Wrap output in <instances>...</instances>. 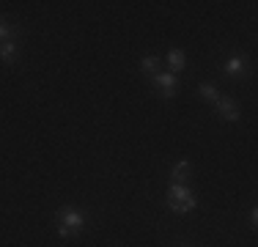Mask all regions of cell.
<instances>
[{
  "label": "cell",
  "instance_id": "obj_1",
  "mask_svg": "<svg viewBox=\"0 0 258 247\" xmlns=\"http://www.w3.org/2000/svg\"><path fill=\"white\" fill-rule=\"evenodd\" d=\"M83 228H85V214L83 212H77V209H72V206H66L58 212V233L63 239H72V236H77V233H83Z\"/></svg>",
  "mask_w": 258,
  "mask_h": 247
},
{
  "label": "cell",
  "instance_id": "obj_2",
  "mask_svg": "<svg viewBox=\"0 0 258 247\" xmlns=\"http://www.w3.org/2000/svg\"><path fill=\"white\" fill-rule=\"evenodd\" d=\"M151 83L157 85L159 96H165V99H173L176 91H179V77H176V74H170V72H157L154 77H151Z\"/></svg>",
  "mask_w": 258,
  "mask_h": 247
},
{
  "label": "cell",
  "instance_id": "obj_3",
  "mask_svg": "<svg viewBox=\"0 0 258 247\" xmlns=\"http://www.w3.org/2000/svg\"><path fill=\"white\" fill-rule=\"evenodd\" d=\"M214 104H217V115L223 121H228V124H236L239 121V107H236V102H233L231 96H220Z\"/></svg>",
  "mask_w": 258,
  "mask_h": 247
},
{
  "label": "cell",
  "instance_id": "obj_4",
  "mask_svg": "<svg viewBox=\"0 0 258 247\" xmlns=\"http://www.w3.org/2000/svg\"><path fill=\"white\" fill-rule=\"evenodd\" d=\"M244 69H247V60H244L242 55H233V58H228V64L223 66L225 77H231V80H236V77H242V74H247Z\"/></svg>",
  "mask_w": 258,
  "mask_h": 247
},
{
  "label": "cell",
  "instance_id": "obj_5",
  "mask_svg": "<svg viewBox=\"0 0 258 247\" xmlns=\"http://www.w3.org/2000/svg\"><path fill=\"white\" fill-rule=\"evenodd\" d=\"M189 173H192V165H189L187 159H179V162L173 165V170H170V178H173V184H181Z\"/></svg>",
  "mask_w": 258,
  "mask_h": 247
},
{
  "label": "cell",
  "instance_id": "obj_6",
  "mask_svg": "<svg viewBox=\"0 0 258 247\" xmlns=\"http://www.w3.org/2000/svg\"><path fill=\"white\" fill-rule=\"evenodd\" d=\"M184 64H187V58H184V49H170L168 52V66H170V74H176V72H181L184 69Z\"/></svg>",
  "mask_w": 258,
  "mask_h": 247
},
{
  "label": "cell",
  "instance_id": "obj_7",
  "mask_svg": "<svg viewBox=\"0 0 258 247\" xmlns=\"http://www.w3.org/2000/svg\"><path fill=\"white\" fill-rule=\"evenodd\" d=\"M187 198H192V190H189V187H184V184H170L168 201H173V203H181V201H187Z\"/></svg>",
  "mask_w": 258,
  "mask_h": 247
},
{
  "label": "cell",
  "instance_id": "obj_8",
  "mask_svg": "<svg viewBox=\"0 0 258 247\" xmlns=\"http://www.w3.org/2000/svg\"><path fill=\"white\" fill-rule=\"evenodd\" d=\"M17 60V41H3L0 44V64H14Z\"/></svg>",
  "mask_w": 258,
  "mask_h": 247
},
{
  "label": "cell",
  "instance_id": "obj_9",
  "mask_svg": "<svg viewBox=\"0 0 258 247\" xmlns=\"http://www.w3.org/2000/svg\"><path fill=\"white\" fill-rule=\"evenodd\" d=\"M168 206H170V212H176V214H187V212H192L195 206H198V198H187V201H181V203H173V201H168Z\"/></svg>",
  "mask_w": 258,
  "mask_h": 247
},
{
  "label": "cell",
  "instance_id": "obj_10",
  "mask_svg": "<svg viewBox=\"0 0 258 247\" xmlns=\"http://www.w3.org/2000/svg\"><path fill=\"white\" fill-rule=\"evenodd\" d=\"M17 36H20V30H17L14 25L0 20V44H3V41H17Z\"/></svg>",
  "mask_w": 258,
  "mask_h": 247
},
{
  "label": "cell",
  "instance_id": "obj_11",
  "mask_svg": "<svg viewBox=\"0 0 258 247\" xmlns=\"http://www.w3.org/2000/svg\"><path fill=\"white\" fill-rule=\"evenodd\" d=\"M198 94L206 99V102H217L220 99V91H217V85L214 83H201L198 85Z\"/></svg>",
  "mask_w": 258,
  "mask_h": 247
},
{
  "label": "cell",
  "instance_id": "obj_12",
  "mask_svg": "<svg viewBox=\"0 0 258 247\" xmlns=\"http://www.w3.org/2000/svg\"><path fill=\"white\" fill-rule=\"evenodd\" d=\"M140 69H143L146 74H151V77H154L157 69H159V58H157V55H146V58L140 60Z\"/></svg>",
  "mask_w": 258,
  "mask_h": 247
},
{
  "label": "cell",
  "instance_id": "obj_13",
  "mask_svg": "<svg viewBox=\"0 0 258 247\" xmlns=\"http://www.w3.org/2000/svg\"><path fill=\"white\" fill-rule=\"evenodd\" d=\"M250 222H253V228L258 225V212H255V209H253V212H250Z\"/></svg>",
  "mask_w": 258,
  "mask_h": 247
},
{
  "label": "cell",
  "instance_id": "obj_14",
  "mask_svg": "<svg viewBox=\"0 0 258 247\" xmlns=\"http://www.w3.org/2000/svg\"><path fill=\"white\" fill-rule=\"evenodd\" d=\"M181 247H192V244H181Z\"/></svg>",
  "mask_w": 258,
  "mask_h": 247
}]
</instances>
